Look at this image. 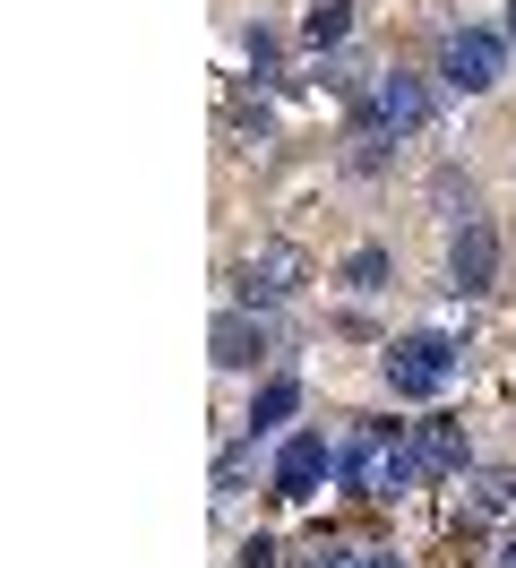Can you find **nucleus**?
I'll list each match as a JSON object with an SVG mask.
<instances>
[{
  "label": "nucleus",
  "mask_w": 516,
  "mask_h": 568,
  "mask_svg": "<svg viewBox=\"0 0 516 568\" xmlns=\"http://www.w3.org/2000/svg\"><path fill=\"white\" fill-rule=\"evenodd\" d=\"M362 130H378V139H422V130H431V87L413 70H378L371 87H362Z\"/></svg>",
  "instance_id": "f257e3e1"
},
{
  "label": "nucleus",
  "mask_w": 516,
  "mask_h": 568,
  "mask_svg": "<svg viewBox=\"0 0 516 568\" xmlns=\"http://www.w3.org/2000/svg\"><path fill=\"white\" fill-rule=\"evenodd\" d=\"M456 371H465V354H456L447 336H405V345L387 354V388L413 396V405H431V396L456 388Z\"/></svg>",
  "instance_id": "f03ea898"
},
{
  "label": "nucleus",
  "mask_w": 516,
  "mask_h": 568,
  "mask_svg": "<svg viewBox=\"0 0 516 568\" xmlns=\"http://www.w3.org/2000/svg\"><path fill=\"white\" fill-rule=\"evenodd\" d=\"M439 474H465V430L456 423H422V430H405V457H396V474H387V499L422 491V483H439Z\"/></svg>",
  "instance_id": "7ed1b4c3"
},
{
  "label": "nucleus",
  "mask_w": 516,
  "mask_h": 568,
  "mask_svg": "<svg viewBox=\"0 0 516 568\" xmlns=\"http://www.w3.org/2000/svg\"><path fill=\"white\" fill-rule=\"evenodd\" d=\"M396 457H405V430L396 423H362L353 439L336 448V474H344V491H362V499H387V474H396Z\"/></svg>",
  "instance_id": "20e7f679"
},
{
  "label": "nucleus",
  "mask_w": 516,
  "mask_h": 568,
  "mask_svg": "<svg viewBox=\"0 0 516 568\" xmlns=\"http://www.w3.org/2000/svg\"><path fill=\"white\" fill-rule=\"evenodd\" d=\"M499 70H508V36H490V27H456V36L439 43V78L456 95H490Z\"/></svg>",
  "instance_id": "39448f33"
},
{
  "label": "nucleus",
  "mask_w": 516,
  "mask_h": 568,
  "mask_svg": "<svg viewBox=\"0 0 516 568\" xmlns=\"http://www.w3.org/2000/svg\"><path fill=\"white\" fill-rule=\"evenodd\" d=\"M447 276H456V293H490V276H499V233H490L482 215H465V224L447 233Z\"/></svg>",
  "instance_id": "423d86ee"
},
{
  "label": "nucleus",
  "mask_w": 516,
  "mask_h": 568,
  "mask_svg": "<svg viewBox=\"0 0 516 568\" xmlns=\"http://www.w3.org/2000/svg\"><path fill=\"white\" fill-rule=\"evenodd\" d=\"M241 284H250V311H259V302L275 311V302H293V293L310 284V258H302L293 242H267L250 267H241Z\"/></svg>",
  "instance_id": "0eeeda50"
},
{
  "label": "nucleus",
  "mask_w": 516,
  "mask_h": 568,
  "mask_svg": "<svg viewBox=\"0 0 516 568\" xmlns=\"http://www.w3.org/2000/svg\"><path fill=\"white\" fill-rule=\"evenodd\" d=\"M327 483V430H293L275 448V499H310Z\"/></svg>",
  "instance_id": "6e6552de"
},
{
  "label": "nucleus",
  "mask_w": 516,
  "mask_h": 568,
  "mask_svg": "<svg viewBox=\"0 0 516 568\" xmlns=\"http://www.w3.org/2000/svg\"><path fill=\"white\" fill-rule=\"evenodd\" d=\"M215 362H224V371H250V362H267V320H250V311H224V320H215Z\"/></svg>",
  "instance_id": "1a4fd4ad"
},
{
  "label": "nucleus",
  "mask_w": 516,
  "mask_h": 568,
  "mask_svg": "<svg viewBox=\"0 0 516 568\" xmlns=\"http://www.w3.org/2000/svg\"><path fill=\"white\" fill-rule=\"evenodd\" d=\"M508 508H516V474H508V465L465 474V517H508Z\"/></svg>",
  "instance_id": "9d476101"
},
{
  "label": "nucleus",
  "mask_w": 516,
  "mask_h": 568,
  "mask_svg": "<svg viewBox=\"0 0 516 568\" xmlns=\"http://www.w3.org/2000/svg\"><path fill=\"white\" fill-rule=\"evenodd\" d=\"M344 36H353V9H344V0H310V18H302L310 52H327V43H344Z\"/></svg>",
  "instance_id": "9b49d317"
},
{
  "label": "nucleus",
  "mask_w": 516,
  "mask_h": 568,
  "mask_svg": "<svg viewBox=\"0 0 516 568\" xmlns=\"http://www.w3.org/2000/svg\"><path fill=\"white\" fill-rule=\"evenodd\" d=\"M293 405H302V379H267V388H259V405H250V439H259V430H275Z\"/></svg>",
  "instance_id": "f8f14e48"
},
{
  "label": "nucleus",
  "mask_w": 516,
  "mask_h": 568,
  "mask_svg": "<svg viewBox=\"0 0 516 568\" xmlns=\"http://www.w3.org/2000/svg\"><path fill=\"white\" fill-rule=\"evenodd\" d=\"M344 276H353V293H378V284H387V250H362Z\"/></svg>",
  "instance_id": "ddd939ff"
},
{
  "label": "nucleus",
  "mask_w": 516,
  "mask_h": 568,
  "mask_svg": "<svg viewBox=\"0 0 516 568\" xmlns=\"http://www.w3.org/2000/svg\"><path fill=\"white\" fill-rule=\"evenodd\" d=\"M318 568H405V560H387V551H327Z\"/></svg>",
  "instance_id": "4468645a"
},
{
  "label": "nucleus",
  "mask_w": 516,
  "mask_h": 568,
  "mask_svg": "<svg viewBox=\"0 0 516 568\" xmlns=\"http://www.w3.org/2000/svg\"><path fill=\"white\" fill-rule=\"evenodd\" d=\"M241 568H275V542H250V551H241Z\"/></svg>",
  "instance_id": "2eb2a0df"
},
{
  "label": "nucleus",
  "mask_w": 516,
  "mask_h": 568,
  "mask_svg": "<svg viewBox=\"0 0 516 568\" xmlns=\"http://www.w3.org/2000/svg\"><path fill=\"white\" fill-rule=\"evenodd\" d=\"M499 568H516V542H499Z\"/></svg>",
  "instance_id": "dca6fc26"
},
{
  "label": "nucleus",
  "mask_w": 516,
  "mask_h": 568,
  "mask_svg": "<svg viewBox=\"0 0 516 568\" xmlns=\"http://www.w3.org/2000/svg\"><path fill=\"white\" fill-rule=\"evenodd\" d=\"M508 36H516V0H508Z\"/></svg>",
  "instance_id": "f3484780"
}]
</instances>
